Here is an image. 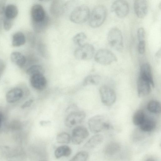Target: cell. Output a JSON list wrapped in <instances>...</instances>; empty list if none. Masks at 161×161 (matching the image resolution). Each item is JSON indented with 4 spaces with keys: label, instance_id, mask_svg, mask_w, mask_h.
<instances>
[{
    "label": "cell",
    "instance_id": "6da1fadb",
    "mask_svg": "<svg viewBox=\"0 0 161 161\" xmlns=\"http://www.w3.org/2000/svg\"><path fill=\"white\" fill-rule=\"evenodd\" d=\"M107 15L106 7L102 5H98L92 10L89 17V24L92 28L101 25L104 22Z\"/></svg>",
    "mask_w": 161,
    "mask_h": 161
},
{
    "label": "cell",
    "instance_id": "7a4b0ae2",
    "mask_svg": "<svg viewBox=\"0 0 161 161\" xmlns=\"http://www.w3.org/2000/svg\"><path fill=\"white\" fill-rule=\"evenodd\" d=\"M108 44L113 48L120 51L123 47V37L120 30L116 27L112 28L109 31L107 36Z\"/></svg>",
    "mask_w": 161,
    "mask_h": 161
},
{
    "label": "cell",
    "instance_id": "3957f363",
    "mask_svg": "<svg viewBox=\"0 0 161 161\" xmlns=\"http://www.w3.org/2000/svg\"><path fill=\"white\" fill-rule=\"evenodd\" d=\"M90 15L88 7L86 5H80L75 8L70 16V20L74 23L80 24L85 22Z\"/></svg>",
    "mask_w": 161,
    "mask_h": 161
},
{
    "label": "cell",
    "instance_id": "277c9868",
    "mask_svg": "<svg viewBox=\"0 0 161 161\" xmlns=\"http://www.w3.org/2000/svg\"><path fill=\"white\" fill-rule=\"evenodd\" d=\"M88 125L91 132L97 133L104 129H108L109 125L103 116L97 115L90 118L88 121Z\"/></svg>",
    "mask_w": 161,
    "mask_h": 161
},
{
    "label": "cell",
    "instance_id": "5b68a950",
    "mask_svg": "<svg viewBox=\"0 0 161 161\" xmlns=\"http://www.w3.org/2000/svg\"><path fill=\"white\" fill-rule=\"evenodd\" d=\"M95 61L103 65L110 64L117 61V58L112 52L106 49L98 50L94 56Z\"/></svg>",
    "mask_w": 161,
    "mask_h": 161
},
{
    "label": "cell",
    "instance_id": "8992f818",
    "mask_svg": "<svg viewBox=\"0 0 161 161\" xmlns=\"http://www.w3.org/2000/svg\"><path fill=\"white\" fill-rule=\"evenodd\" d=\"M94 52V47L92 44L84 43L76 49L74 52V55L78 59L89 60L93 57Z\"/></svg>",
    "mask_w": 161,
    "mask_h": 161
},
{
    "label": "cell",
    "instance_id": "52a82bcc",
    "mask_svg": "<svg viewBox=\"0 0 161 161\" xmlns=\"http://www.w3.org/2000/svg\"><path fill=\"white\" fill-rule=\"evenodd\" d=\"M99 91L101 102L104 105L110 106L115 102L116 94L111 88L106 86H103L100 88Z\"/></svg>",
    "mask_w": 161,
    "mask_h": 161
},
{
    "label": "cell",
    "instance_id": "ba28073f",
    "mask_svg": "<svg viewBox=\"0 0 161 161\" xmlns=\"http://www.w3.org/2000/svg\"><path fill=\"white\" fill-rule=\"evenodd\" d=\"M86 117L85 112L78 110L69 114L66 116L64 121L65 125L71 128L81 123Z\"/></svg>",
    "mask_w": 161,
    "mask_h": 161
},
{
    "label": "cell",
    "instance_id": "9c48e42d",
    "mask_svg": "<svg viewBox=\"0 0 161 161\" xmlns=\"http://www.w3.org/2000/svg\"><path fill=\"white\" fill-rule=\"evenodd\" d=\"M111 9L118 17L122 18L125 17L128 15L129 11V7L126 1L118 0L113 3Z\"/></svg>",
    "mask_w": 161,
    "mask_h": 161
},
{
    "label": "cell",
    "instance_id": "30bf717a",
    "mask_svg": "<svg viewBox=\"0 0 161 161\" xmlns=\"http://www.w3.org/2000/svg\"><path fill=\"white\" fill-rule=\"evenodd\" d=\"M89 135V132L86 128L83 126H77L72 130L71 140L73 144L78 145L81 143Z\"/></svg>",
    "mask_w": 161,
    "mask_h": 161
},
{
    "label": "cell",
    "instance_id": "8fae6325",
    "mask_svg": "<svg viewBox=\"0 0 161 161\" xmlns=\"http://www.w3.org/2000/svg\"><path fill=\"white\" fill-rule=\"evenodd\" d=\"M31 23H38L46 19L48 16L42 6L35 4L31 8Z\"/></svg>",
    "mask_w": 161,
    "mask_h": 161
},
{
    "label": "cell",
    "instance_id": "7c38bea8",
    "mask_svg": "<svg viewBox=\"0 0 161 161\" xmlns=\"http://www.w3.org/2000/svg\"><path fill=\"white\" fill-rule=\"evenodd\" d=\"M7 161H23L26 158V153L20 146L10 148L8 155L5 157Z\"/></svg>",
    "mask_w": 161,
    "mask_h": 161
},
{
    "label": "cell",
    "instance_id": "4fadbf2b",
    "mask_svg": "<svg viewBox=\"0 0 161 161\" xmlns=\"http://www.w3.org/2000/svg\"><path fill=\"white\" fill-rule=\"evenodd\" d=\"M30 81L31 86L37 90L42 91L46 87L47 80L43 74L33 75L31 76Z\"/></svg>",
    "mask_w": 161,
    "mask_h": 161
},
{
    "label": "cell",
    "instance_id": "5bb4252c",
    "mask_svg": "<svg viewBox=\"0 0 161 161\" xmlns=\"http://www.w3.org/2000/svg\"><path fill=\"white\" fill-rule=\"evenodd\" d=\"M135 13L139 18H143L147 14L148 5L147 1L145 0H136L134 3Z\"/></svg>",
    "mask_w": 161,
    "mask_h": 161
},
{
    "label": "cell",
    "instance_id": "9a60e30c",
    "mask_svg": "<svg viewBox=\"0 0 161 161\" xmlns=\"http://www.w3.org/2000/svg\"><path fill=\"white\" fill-rule=\"evenodd\" d=\"M139 77L148 82L152 86L154 87L151 67L149 64L144 63L141 66Z\"/></svg>",
    "mask_w": 161,
    "mask_h": 161
},
{
    "label": "cell",
    "instance_id": "2e32d148",
    "mask_svg": "<svg viewBox=\"0 0 161 161\" xmlns=\"http://www.w3.org/2000/svg\"><path fill=\"white\" fill-rule=\"evenodd\" d=\"M23 91L19 87H15L9 90L6 95V99L7 102L9 103H15L23 97Z\"/></svg>",
    "mask_w": 161,
    "mask_h": 161
},
{
    "label": "cell",
    "instance_id": "e0dca14e",
    "mask_svg": "<svg viewBox=\"0 0 161 161\" xmlns=\"http://www.w3.org/2000/svg\"><path fill=\"white\" fill-rule=\"evenodd\" d=\"M137 85V93L139 97L147 96L150 93L151 85L148 82L139 77Z\"/></svg>",
    "mask_w": 161,
    "mask_h": 161
},
{
    "label": "cell",
    "instance_id": "ac0fdd59",
    "mask_svg": "<svg viewBox=\"0 0 161 161\" xmlns=\"http://www.w3.org/2000/svg\"><path fill=\"white\" fill-rule=\"evenodd\" d=\"M10 59L14 63L20 68L24 66L26 61L25 57L21 53L17 51L13 52L11 53Z\"/></svg>",
    "mask_w": 161,
    "mask_h": 161
},
{
    "label": "cell",
    "instance_id": "d6986e66",
    "mask_svg": "<svg viewBox=\"0 0 161 161\" xmlns=\"http://www.w3.org/2000/svg\"><path fill=\"white\" fill-rule=\"evenodd\" d=\"M4 13L5 18L13 20L18 14V8L14 4H8L6 6Z\"/></svg>",
    "mask_w": 161,
    "mask_h": 161
},
{
    "label": "cell",
    "instance_id": "ffe728a7",
    "mask_svg": "<svg viewBox=\"0 0 161 161\" xmlns=\"http://www.w3.org/2000/svg\"><path fill=\"white\" fill-rule=\"evenodd\" d=\"M26 42L25 35L20 31L14 33L12 37V44L14 47H19L24 45Z\"/></svg>",
    "mask_w": 161,
    "mask_h": 161
},
{
    "label": "cell",
    "instance_id": "44dd1931",
    "mask_svg": "<svg viewBox=\"0 0 161 161\" xmlns=\"http://www.w3.org/2000/svg\"><path fill=\"white\" fill-rule=\"evenodd\" d=\"M103 136L100 134H97L92 136L84 145L85 148H92L101 143L103 141Z\"/></svg>",
    "mask_w": 161,
    "mask_h": 161
},
{
    "label": "cell",
    "instance_id": "7402d4cb",
    "mask_svg": "<svg viewBox=\"0 0 161 161\" xmlns=\"http://www.w3.org/2000/svg\"><path fill=\"white\" fill-rule=\"evenodd\" d=\"M64 4L61 1H53L51 3L50 7V12L53 15L57 16L62 13Z\"/></svg>",
    "mask_w": 161,
    "mask_h": 161
},
{
    "label": "cell",
    "instance_id": "603a6c76",
    "mask_svg": "<svg viewBox=\"0 0 161 161\" xmlns=\"http://www.w3.org/2000/svg\"><path fill=\"white\" fill-rule=\"evenodd\" d=\"M140 130L144 132H150L153 130L156 126L154 120L150 118H145L142 123L139 125Z\"/></svg>",
    "mask_w": 161,
    "mask_h": 161
},
{
    "label": "cell",
    "instance_id": "cb8c5ba5",
    "mask_svg": "<svg viewBox=\"0 0 161 161\" xmlns=\"http://www.w3.org/2000/svg\"><path fill=\"white\" fill-rule=\"evenodd\" d=\"M72 152L71 148L68 146L63 145L58 147L55 150L54 155L57 158L69 156Z\"/></svg>",
    "mask_w": 161,
    "mask_h": 161
},
{
    "label": "cell",
    "instance_id": "d4e9b609",
    "mask_svg": "<svg viewBox=\"0 0 161 161\" xmlns=\"http://www.w3.org/2000/svg\"><path fill=\"white\" fill-rule=\"evenodd\" d=\"M50 19L47 17L44 20L38 23H31L34 31L36 33H40L43 32L48 27Z\"/></svg>",
    "mask_w": 161,
    "mask_h": 161
},
{
    "label": "cell",
    "instance_id": "484cf974",
    "mask_svg": "<svg viewBox=\"0 0 161 161\" xmlns=\"http://www.w3.org/2000/svg\"><path fill=\"white\" fill-rule=\"evenodd\" d=\"M101 80V77L96 74L88 75L84 79L82 85L83 86L90 85H96L99 84Z\"/></svg>",
    "mask_w": 161,
    "mask_h": 161
},
{
    "label": "cell",
    "instance_id": "4316f807",
    "mask_svg": "<svg viewBox=\"0 0 161 161\" xmlns=\"http://www.w3.org/2000/svg\"><path fill=\"white\" fill-rule=\"evenodd\" d=\"M7 127L9 130L16 133L24 130V126L21 121L14 120L9 123Z\"/></svg>",
    "mask_w": 161,
    "mask_h": 161
},
{
    "label": "cell",
    "instance_id": "83f0119b",
    "mask_svg": "<svg viewBox=\"0 0 161 161\" xmlns=\"http://www.w3.org/2000/svg\"><path fill=\"white\" fill-rule=\"evenodd\" d=\"M147 108L149 111L153 113L159 114L161 112L160 103L156 100L150 101L147 104Z\"/></svg>",
    "mask_w": 161,
    "mask_h": 161
},
{
    "label": "cell",
    "instance_id": "f1b7e54d",
    "mask_svg": "<svg viewBox=\"0 0 161 161\" xmlns=\"http://www.w3.org/2000/svg\"><path fill=\"white\" fill-rule=\"evenodd\" d=\"M145 118L144 112L141 110L136 111L132 117V122L135 125H140L143 121Z\"/></svg>",
    "mask_w": 161,
    "mask_h": 161
},
{
    "label": "cell",
    "instance_id": "f546056e",
    "mask_svg": "<svg viewBox=\"0 0 161 161\" xmlns=\"http://www.w3.org/2000/svg\"><path fill=\"white\" fill-rule=\"evenodd\" d=\"M44 73V68L39 65H33L29 67L26 70V73L31 76L38 74H43Z\"/></svg>",
    "mask_w": 161,
    "mask_h": 161
},
{
    "label": "cell",
    "instance_id": "4dcf8cb0",
    "mask_svg": "<svg viewBox=\"0 0 161 161\" xmlns=\"http://www.w3.org/2000/svg\"><path fill=\"white\" fill-rule=\"evenodd\" d=\"M86 38V34L83 32H79L75 35L73 38V42L78 46L82 45Z\"/></svg>",
    "mask_w": 161,
    "mask_h": 161
},
{
    "label": "cell",
    "instance_id": "1f68e13d",
    "mask_svg": "<svg viewBox=\"0 0 161 161\" xmlns=\"http://www.w3.org/2000/svg\"><path fill=\"white\" fill-rule=\"evenodd\" d=\"M57 142L59 143H68L71 140L70 135L66 132H62L58 134L56 138Z\"/></svg>",
    "mask_w": 161,
    "mask_h": 161
},
{
    "label": "cell",
    "instance_id": "d6a6232c",
    "mask_svg": "<svg viewBox=\"0 0 161 161\" xmlns=\"http://www.w3.org/2000/svg\"><path fill=\"white\" fill-rule=\"evenodd\" d=\"M88 153L85 151H80L77 153L69 161H86Z\"/></svg>",
    "mask_w": 161,
    "mask_h": 161
},
{
    "label": "cell",
    "instance_id": "836d02e7",
    "mask_svg": "<svg viewBox=\"0 0 161 161\" xmlns=\"http://www.w3.org/2000/svg\"><path fill=\"white\" fill-rule=\"evenodd\" d=\"M119 149V145L115 143H110L107 146L105 152L108 154H113L117 151Z\"/></svg>",
    "mask_w": 161,
    "mask_h": 161
},
{
    "label": "cell",
    "instance_id": "e575fe53",
    "mask_svg": "<svg viewBox=\"0 0 161 161\" xmlns=\"http://www.w3.org/2000/svg\"><path fill=\"white\" fill-rule=\"evenodd\" d=\"M3 25L4 30L6 31H9L13 26V20L5 18L3 21Z\"/></svg>",
    "mask_w": 161,
    "mask_h": 161
},
{
    "label": "cell",
    "instance_id": "d590c367",
    "mask_svg": "<svg viewBox=\"0 0 161 161\" xmlns=\"http://www.w3.org/2000/svg\"><path fill=\"white\" fill-rule=\"evenodd\" d=\"M137 37L139 42L145 41V32L142 27L139 28L137 31Z\"/></svg>",
    "mask_w": 161,
    "mask_h": 161
},
{
    "label": "cell",
    "instance_id": "8d00e7d4",
    "mask_svg": "<svg viewBox=\"0 0 161 161\" xmlns=\"http://www.w3.org/2000/svg\"><path fill=\"white\" fill-rule=\"evenodd\" d=\"M78 110L79 108L76 105L74 104H71L66 108L65 111V115L67 116L71 113Z\"/></svg>",
    "mask_w": 161,
    "mask_h": 161
},
{
    "label": "cell",
    "instance_id": "74e56055",
    "mask_svg": "<svg viewBox=\"0 0 161 161\" xmlns=\"http://www.w3.org/2000/svg\"><path fill=\"white\" fill-rule=\"evenodd\" d=\"M146 43L145 41L139 42L138 45V50L141 54H143L145 51Z\"/></svg>",
    "mask_w": 161,
    "mask_h": 161
},
{
    "label": "cell",
    "instance_id": "f35d334b",
    "mask_svg": "<svg viewBox=\"0 0 161 161\" xmlns=\"http://www.w3.org/2000/svg\"><path fill=\"white\" fill-rule=\"evenodd\" d=\"M10 148L7 146H0V156L6 157L8 153Z\"/></svg>",
    "mask_w": 161,
    "mask_h": 161
},
{
    "label": "cell",
    "instance_id": "ab89813d",
    "mask_svg": "<svg viewBox=\"0 0 161 161\" xmlns=\"http://www.w3.org/2000/svg\"><path fill=\"white\" fill-rule=\"evenodd\" d=\"M6 1L3 0H0V15L4 13L6 6Z\"/></svg>",
    "mask_w": 161,
    "mask_h": 161
},
{
    "label": "cell",
    "instance_id": "60d3db41",
    "mask_svg": "<svg viewBox=\"0 0 161 161\" xmlns=\"http://www.w3.org/2000/svg\"><path fill=\"white\" fill-rule=\"evenodd\" d=\"M5 67L6 65L4 62L0 59V78L5 70Z\"/></svg>",
    "mask_w": 161,
    "mask_h": 161
},
{
    "label": "cell",
    "instance_id": "b9f144b4",
    "mask_svg": "<svg viewBox=\"0 0 161 161\" xmlns=\"http://www.w3.org/2000/svg\"><path fill=\"white\" fill-rule=\"evenodd\" d=\"M33 102L32 99H30L25 102L21 106L22 108H25L29 107L31 105Z\"/></svg>",
    "mask_w": 161,
    "mask_h": 161
},
{
    "label": "cell",
    "instance_id": "7bdbcfd3",
    "mask_svg": "<svg viewBox=\"0 0 161 161\" xmlns=\"http://www.w3.org/2000/svg\"><path fill=\"white\" fill-rule=\"evenodd\" d=\"M4 120V116L2 112L0 110V129L2 128Z\"/></svg>",
    "mask_w": 161,
    "mask_h": 161
},
{
    "label": "cell",
    "instance_id": "ee69618b",
    "mask_svg": "<svg viewBox=\"0 0 161 161\" xmlns=\"http://www.w3.org/2000/svg\"><path fill=\"white\" fill-rule=\"evenodd\" d=\"M155 56L156 57L158 58L160 57V49L156 53Z\"/></svg>",
    "mask_w": 161,
    "mask_h": 161
},
{
    "label": "cell",
    "instance_id": "f6af8a7d",
    "mask_svg": "<svg viewBox=\"0 0 161 161\" xmlns=\"http://www.w3.org/2000/svg\"><path fill=\"white\" fill-rule=\"evenodd\" d=\"M146 161H155V160L152 158H149L147 159Z\"/></svg>",
    "mask_w": 161,
    "mask_h": 161
},
{
    "label": "cell",
    "instance_id": "bcb514c9",
    "mask_svg": "<svg viewBox=\"0 0 161 161\" xmlns=\"http://www.w3.org/2000/svg\"></svg>",
    "mask_w": 161,
    "mask_h": 161
}]
</instances>
